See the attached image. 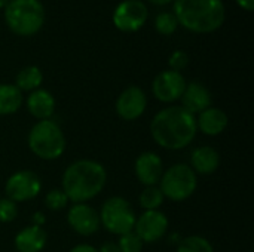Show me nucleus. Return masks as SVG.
<instances>
[{"instance_id":"4468645a","label":"nucleus","mask_w":254,"mask_h":252,"mask_svg":"<svg viewBox=\"0 0 254 252\" xmlns=\"http://www.w3.org/2000/svg\"><path fill=\"white\" fill-rule=\"evenodd\" d=\"M164 174V166L161 157L153 151L141 153L135 160V175L141 184L146 187L156 186Z\"/></svg>"},{"instance_id":"f3484780","label":"nucleus","mask_w":254,"mask_h":252,"mask_svg":"<svg viewBox=\"0 0 254 252\" xmlns=\"http://www.w3.org/2000/svg\"><path fill=\"white\" fill-rule=\"evenodd\" d=\"M27 108L33 117L39 120H48L54 114L55 98L45 89H36L27 98Z\"/></svg>"},{"instance_id":"dca6fc26","label":"nucleus","mask_w":254,"mask_h":252,"mask_svg":"<svg viewBox=\"0 0 254 252\" xmlns=\"http://www.w3.org/2000/svg\"><path fill=\"white\" fill-rule=\"evenodd\" d=\"M228 123H229L228 114L216 107H210L201 111L196 119V128L210 137L222 134L228 128Z\"/></svg>"},{"instance_id":"c85d7f7f","label":"nucleus","mask_w":254,"mask_h":252,"mask_svg":"<svg viewBox=\"0 0 254 252\" xmlns=\"http://www.w3.org/2000/svg\"><path fill=\"white\" fill-rule=\"evenodd\" d=\"M98 252H121V250H119L116 242H106V244L101 245Z\"/></svg>"},{"instance_id":"a211bd4d","label":"nucleus","mask_w":254,"mask_h":252,"mask_svg":"<svg viewBox=\"0 0 254 252\" xmlns=\"http://www.w3.org/2000/svg\"><path fill=\"white\" fill-rule=\"evenodd\" d=\"M46 232L39 226L24 227L15 236V247L18 252H40L46 245Z\"/></svg>"},{"instance_id":"72a5a7b5","label":"nucleus","mask_w":254,"mask_h":252,"mask_svg":"<svg viewBox=\"0 0 254 252\" xmlns=\"http://www.w3.org/2000/svg\"><path fill=\"white\" fill-rule=\"evenodd\" d=\"M9 1H10V0H0V7H4Z\"/></svg>"},{"instance_id":"423d86ee","label":"nucleus","mask_w":254,"mask_h":252,"mask_svg":"<svg viewBox=\"0 0 254 252\" xmlns=\"http://www.w3.org/2000/svg\"><path fill=\"white\" fill-rule=\"evenodd\" d=\"M159 183V190L162 192L164 198H168L174 202H182L195 193L198 178L190 166L177 163L162 174Z\"/></svg>"},{"instance_id":"9b49d317","label":"nucleus","mask_w":254,"mask_h":252,"mask_svg":"<svg viewBox=\"0 0 254 252\" xmlns=\"http://www.w3.org/2000/svg\"><path fill=\"white\" fill-rule=\"evenodd\" d=\"M186 88V80L179 71L165 70L161 71L152 85L153 95L162 102H173L182 98L183 91Z\"/></svg>"},{"instance_id":"4be33fe9","label":"nucleus","mask_w":254,"mask_h":252,"mask_svg":"<svg viewBox=\"0 0 254 252\" xmlns=\"http://www.w3.org/2000/svg\"><path fill=\"white\" fill-rule=\"evenodd\" d=\"M164 195L156 186L146 187L140 195V206L146 211H155L164 203Z\"/></svg>"},{"instance_id":"412c9836","label":"nucleus","mask_w":254,"mask_h":252,"mask_svg":"<svg viewBox=\"0 0 254 252\" xmlns=\"http://www.w3.org/2000/svg\"><path fill=\"white\" fill-rule=\"evenodd\" d=\"M43 80V74L40 71V68H37L36 65H28L24 67L18 74H16V88L19 91H36L39 89V86L42 85Z\"/></svg>"},{"instance_id":"7c9ffc66","label":"nucleus","mask_w":254,"mask_h":252,"mask_svg":"<svg viewBox=\"0 0 254 252\" xmlns=\"http://www.w3.org/2000/svg\"><path fill=\"white\" fill-rule=\"evenodd\" d=\"M45 217H43V214H40V212H36L34 215H33V226H39V227H42L43 224H45Z\"/></svg>"},{"instance_id":"2eb2a0df","label":"nucleus","mask_w":254,"mask_h":252,"mask_svg":"<svg viewBox=\"0 0 254 252\" xmlns=\"http://www.w3.org/2000/svg\"><path fill=\"white\" fill-rule=\"evenodd\" d=\"M211 94L210 91L198 82H192L189 85H186L183 95H182V102H183V108H186L189 113L195 114V113H201L207 108L211 107Z\"/></svg>"},{"instance_id":"20e7f679","label":"nucleus","mask_w":254,"mask_h":252,"mask_svg":"<svg viewBox=\"0 0 254 252\" xmlns=\"http://www.w3.org/2000/svg\"><path fill=\"white\" fill-rule=\"evenodd\" d=\"M4 7L9 28L19 36H31L43 25L45 9L39 0H10Z\"/></svg>"},{"instance_id":"2f4dec72","label":"nucleus","mask_w":254,"mask_h":252,"mask_svg":"<svg viewBox=\"0 0 254 252\" xmlns=\"http://www.w3.org/2000/svg\"><path fill=\"white\" fill-rule=\"evenodd\" d=\"M237 1H238V4H240L241 7H244V9H247V10H253L254 0H237Z\"/></svg>"},{"instance_id":"bb28decb","label":"nucleus","mask_w":254,"mask_h":252,"mask_svg":"<svg viewBox=\"0 0 254 252\" xmlns=\"http://www.w3.org/2000/svg\"><path fill=\"white\" fill-rule=\"evenodd\" d=\"M18 215V206L13 201L3 198L0 199V223H12Z\"/></svg>"},{"instance_id":"f03ea898","label":"nucleus","mask_w":254,"mask_h":252,"mask_svg":"<svg viewBox=\"0 0 254 252\" xmlns=\"http://www.w3.org/2000/svg\"><path fill=\"white\" fill-rule=\"evenodd\" d=\"M107 174L101 163L95 160H76L64 171L63 192L68 201L83 203L94 199L106 186Z\"/></svg>"},{"instance_id":"0eeeda50","label":"nucleus","mask_w":254,"mask_h":252,"mask_svg":"<svg viewBox=\"0 0 254 252\" xmlns=\"http://www.w3.org/2000/svg\"><path fill=\"white\" fill-rule=\"evenodd\" d=\"M135 212L129 202L124 198L115 196L107 199L100 212V224L103 227L118 236L129 233L135 226Z\"/></svg>"},{"instance_id":"9d476101","label":"nucleus","mask_w":254,"mask_h":252,"mask_svg":"<svg viewBox=\"0 0 254 252\" xmlns=\"http://www.w3.org/2000/svg\"><path fill=\"white\" fill-rule=\"evenodd\" d=\"M135 235L147 244L158 242L168 230V218L161 211H146L135 220Z\"/></svg>"},{"instance_id":"f257e3e1","label":"nucleus","mask_w":254,"mask_h":252,"mask_svg":"<svg viewBox=\"0 0 254 252\" xmlns=\"http://www.w3.org/2000/svg\"><path fill=\"white\" fill-rule=\"evenodd\" d=\"M195 114L182 105H173L161 110L150 123V134L156 144L167 150H180L188 147L196 135Z\"/></svg>"},{"instance_id":"f8f14e48","label":"nucleus","mask_w":254,"mask_h":252,"mask_svg":"<svg viewBox=\"0 0 254 252\" xmlns=\"http://www.w3.org/2000/svg\"><path fill=\"white\" fill-rule=\"evenodd\" d=\"M146 105H147V98L144 91L138 86H129L118 97L116 111L121 119L131 122L138 119L144 113Z\"/></svg>"},{"instance_id":"6e6552de","label":"nucleus","mask_w":254,"mask_h":252,"mask_svg":"<svg viewBox=\"0 0 254 252\" xmlns=\"http://www.w3.org/2000/svg\"><path fill=\"white\" fill-rule=\"evenodd\" d=\"M42 189L40 178L31 171H18L12 174L4 186L7 199L16 202H25L34 199Z\"/></svg>"},{"instance_id":"b1692460","label":"nucleus","mask_w":254,"mask_h":252,"mask_svg":"<svg viewBox=\"0 0 254 252\" xmlns=\"http://www.w3.org/2000/svg\"><path fill=\"white\" fill-rule=\"evenodd\" d=\"M179 25L174 12H162L155 19V27L161 34H173Z\"/></svg>"},{"instance_id":"a878e982","label":"nucleus","mask_w":254,"mask_h":252,"mask_svg":"<svg viewBox=\"0 0 254 252\" xmlns=\"http://www.w3.org/2000/svg\"><path fill=\"white\" fill-rule=\"evenodd\" d=\"M143 245L144 242L135 235V232H129V233H125L119 238V242H118V247L121 252H141L143 251Z\"/></svg>"},{"instance_id":"aec40b11","label":"nucleus","mask_w":254,"mask_h":252,"mask_svg":"<svg viewBox=\"0 0 254 252\" xmlns=\"http://www.w3.org/2000/svg\"><path fill=\"white\" fill-rule=\"evenodd\" d=\"M22 104V94L15 85H0V116L13 114Z\"/></svg>"},{"instance_id":"c756f323","label":"nucleus","mask_w":254,"mask_h":252,"mask_svg":"<svg viewBox=\"0 0 254 252\" xmlns=\"http://www.w3.org/2000/svg\"><path fill=\"white\" fill-rule=\"evenodd\" d=\"M70 252H98V250H95V248L91 247V245L82 244V245H76Z\"/></svg>"},{"instance_id":"7ed1b4c3","label":"nucleus","mask_w":254,"mask_h":252,"mask_svg":"<svg viewBox=\"0 0 254 252\" xmlns=\"http://www.w3.org/2000/svg\"><path fill=\"white\" fill-rule=\"evenodd\" d=\"M174 15L190 31L211 33L223 24L225 6L222 0H176Z\"/></svg>"},{"instance_id":"1a4fd4ad","label":"nucleus","mask_w":254,"mask_h":252,"mask_svg":"<svg viewBox=\"0 0 254 252\" xmlns=\"http://www.w3.org/2000/svg\"><path fill=\"white\" fill-rule=\"evenodd\" d=\"M147 7L141 0H124L113 12V24L122 31H137L147 19Z\"/></svg>"},{"instance_id":"cd10ccee","label":"nucleus","mask_w":254,"mask_h":252,"mask_svg":"<svg viewBox=\"0 0 254 252\" xmlns=\"http://www.w3.org/2000/svg\"><path fill=\"white\" fill-rule=\"evenodd\" d=\"M168 64H170V70H173V71H182V70H185L186 67H188V64H189V55L185 52V50H174L173 53H171V56H170V59H168Z\"/></svg>"},{"instance_id":"6ab92c4d","label":"nucleus","mask_w":254,"mask_h":252,"mask_svg":"<svg viewBox=\"0 0 254 252\" xmlns=\"http://www.w3.org/2000/svg\"><path fill=\"white\" fill-rule=\"evenodd\" d=\"M192 169L193 172H199L202 175H210L217 171L220 165V154L216 149L210 146L198 147L192 153Z\"/></svg>"},{"instance_id":"393cba45","label":"nucleus","mask_w":254,"mask_h":252,"mask_svg":"<svg viewBox=\"0 0 254 252\" xmlns=\"http://www.w3.org/2000/svg\"><path fill=\"white\" fill-rule=\"evenodd\" d=\"M68 198L63 192V189H54L45 196V206L49 211H61L67 206Z\"/></svg>"},{"instance_id":"473e14b6","label":"nucleus","mask_w":254,"mask_h":252,"mask_svg":"<svg viewBox=\"0 0 254 252\" xmlns=\"http://www.w3.org/2000/svg\"><path fill=\"white\" fill-rule=\"evenodd\" d=\"M149 1H152V3H155V4H167V3H170V1H173V0H149Z\"/></svg>"},{"instance_id":"39448f33","label":"nucleus","mask_w":254,"mask_h":252,"mask_svg":"<svg viewBox=\"0 0 254 252\" xmlns=\"http://www.w3.org/2000/svg\"><path fill=\"white\" fill-rule=\"evenodd\" d=\"M30 150L43 160L58 159L65 150V138L57 122L39 120L28 134Z\"/></svg>"},{"instance_id":"ddd939ff","label":"nucleus","mask_w":254,"mask_h":252,"mask_svg":"<svg viewBox=\"0 0 254 252\" xmlns=\"http://www.w3.org/2000/svg\"><path fill=\"white\" fill-rule=\"evenodd\" d=\"M67 221L70 227L82 236L94 235L100 227L98 212L85 203H74L67 214Z\"/></svg>"},{"instance_id":"5701e85b","label":"nucleus","mask_w":254,"mask_h":252,"mask_svg":"<svg viewBox=\"0 0 254 252\" xmlns=\"http://www.w3.org/2000/svg\"><path fill=\"white\" fill-rule=\"evenodd\" d=\"M177 252H214V248L205 238L195 235L180 241Z\"/></svg>"}]
</instances>
